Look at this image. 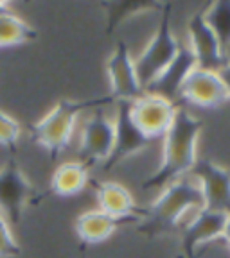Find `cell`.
I'll use <instances>...</instances> for the list:
<instances>
[{
  "label": "cell",
  "mask_w": 230,
  "mask_h": 258,
  "mask_svg": "<svg viewBox=\"0 0 230 258\" xmlns=\"http://www.w3.org/2000/svg\"><path fill=\"white\" fill-rule=\"evenodd\" d=\"M36 38V29L22 20L20 16H16L15 13L8 11L0 16V48L31 43Z\"/></svg>",
  "instance_id": "ac0fdd59"
},
{
  "label": "cell",
  "mask_w": 230,
  "mask_h": 258,
  "mask_svg": "<svg viewBox=\"0 0 230 258\" xmlns=\"http://www.w3.org/2000/svg\"><path fill=\"white\" fill-rule=\"evenodd\" d=\"M34 186L31 185L15 158L0 169V212L8 221L18 224L29 203H32Z\"/></svg>",
  "instance_id": "8992f818"
},
{
  "label": "cell",
  "mask_w": 230,
  "mask_h": 258,
  "mask_svg": "<svg viewBox=\"0 0 230 258\" xmlns=\"http://www.w3.org/2000/svg\"><path fill=\"white\" fill-rule=\"evenodd\" d=\"M9 11V2H0V16Z\"/></svg>",
  "instance_id": "d4e9b609"
},
{
  "label": "cell",
  "mask_w": 230,
  "mask_h": 258,
  "mask_svg": "<svg viewBox=\"0 0 230 258\" xmlns=\"http://www.w3.org/2000/svg\"><path fill=\"white\" fill-rule=\"evenodd\" d=\"M182 48V43L176 38L171 25V6H164L162 18L155 29L153 36L150 38L146 48L141 52V56L135 59V69L141 81L142 88H146L160 76L164 70L173 63V59L178 56Z\"/></svg>",
  "instance_id": "277c9868"
},
{
  "label": "cell",
  "mask_w": 230,
  "mask_h": 258,
  "mask_svg": "<svg viewBox=\"0 0 230 258\" xmlns=\"http://www.w3.org/2000/svg\"><path fill=\"white\" fill-rule=\"evenodd\" d=\"M106 74L110 81V95L119 101H135L144 93L141 81L135 69V59L131 57L129 47L126 41H119L106 61Z\"/></svg>",
  "instance_id": "30bf717a"
},
{
  "label": "cell",
  "mask_w": 230,
  "mask_h": 258,
  "mask_svg": "<svg viewBox=\"0 0 230 258\" xmlns=\"http://www.w3.org/2000/svg\"><path fill=\"white\" fill-rule=\"evenodd\" d=\"M205 13L207 22L210 24V27L214 29V32L218 34L219 41H221L225 52H230V2H212L207 9H203Z\"/></svg>",
  "instance_id": "ffe728a7"
},
{
  "label": "cell",
  "mask_w": 230,
  "mask_h": 258,
  "mask_svg": "<svg viewBox=\"0 0 230 258\" xmlns=\"http://www.w3.org/2000/svg\"><path fill=\"white\" fill-rule=\"evenodd\" d=\"M196 67H198V64H196V59H194L193 52H191L189 47L183 43L182 48H180V52H178V56L173 59V63L146 88V92L158 93V95L167 97V99L176 102L180 88H182V85L186 83L187 76H189Z\"/></svg>",
  "instance_id": "9a60e30c"
},
{
  "label": "cell",
  "mask_w": 230,
  "mask_h": 258,
  "mask_svg": "<svg viewBox=\"0 0 230 258\" xmlns=\"http://www.w3.org/2000/svg\"><path fill=\"white\" fill-rule=\"evenodd\" d=\"M135 221H139V219L113 217V215L97 208L85 212L76 219V231L83 244H101V242L108 240L121 226Z\"/></svg>",
  "instance_id": "2e32d148"
},
{
  "label": "cell",
  "mask_w": 230,
  "mask_h": 258,
  "mask_svg": "<svg viewBox=\"0 0 230 258\" xmlns=\"http://www.w3.org/2000/svg\"><path fill=\"white\" fill-rule=\"evenodd\" d=\"M193 176L200 183L205 208L230 214V170L210 160H198Z\"/></svg>",
  "instance_id": "7c38bea8"
},
{
  "label": "cell",
  "mask_w": 230,
  "mask_h": 258,
  "mask_svg": "<svg viewBox=\"0 0 230 258\" xmlns=\"http://www.w3.org/2000/svg\"><path fill=\"white\" fill-rule=\"evenodd\" d=\"M20 131L22 129L18 120H15L11 115L0 109V145L13 153L16 149L18 138H20Z\"/></svg>",
  "instance_id": "44dd1931"
},
{
  "label": "cell",
  "mask_w": 230,
  "mask_h": 258,
  "mask_svg": "<svg viewBox=\"0 0 230 258\" xmlns=\"http://www.w3.org/2000/svg\"><path fill=\"white\" fill-rule=\"evenodd\" d=\"M218 72H219V76H221V81L226 90V97H228V101H230V59H226L225 63L219 67Z\"/></svg>",
  "instance_id": "603a6c76"
},
{
  "label": "cell",
  "mask_w": 230,
  "mask_h": 258,
  "mask_svg": "<svg viewBox=\"0 0 230 258\" xmlns=\"http://www.w3.org/2000/svg\"><path fill=\"white\" fill-rule=\"evenodd\" d=\"M90 183V167L83 161H65L54 169L51 177V192L60 198H72Z\"/></svg>",
  "instance_id": "e0dca14e"
},
{
  "label": "cell",
  "mask_w": 230,
  "mask_h": 258,
  "mask_svg": "<svg viewBox=\"0 0 230 258\" xmlns=\"http://www.w3.org/2000/svg\"><path fill=\"white\" fill-rule=\"evenodd\" d=\"M131 102L128 101H119L115 102V142H113V149L106 163L103 165L105 170H112L117 165H121L122 161L129 160L135 154L142 153L151 145V138L142 131L135 122L133 115H131Z\"/></svg>",
  "instance_id": "5b68a950"
},
{
  "label": "cell",
  "mask_w": 230,
  "mask_h": 258,
  "mask_svg": "<svg viewBox=\"0 0 230 258\" xmlns=\"http://www.w3.org/2000/svg\"><path fill=\"white\" fill-rule=\"evenodd\" d=\"M202 120L187 109L178 108L171 127L162 138V161L158 169L142 181V188H164L180 177L193 174L198 163V142Z\"/></svg>",
  "instance_id": "6da1fadb"
},
{
  "label": "cell",
  "mask_w": 230,
  "mask_h": 258,
  "mask_svg": "<svg viewBox=\"0 0 230 258\" xmlns=\"http://www.w3.org/2000/svg\"><path fill=\"white\" fill-rule=\"evenodd\" d=\"M223 240H225V242H226V246L230 247V214L226 215L225 230H223Z\"/></svg>",
  "instance_id": "cb8c5ba5"
},
{
  "label": "cell",
  "mask_w": 230,
  "mask_h": 258,
  "mask_svg": "<svg viewBox=\"0 0 230 258\" xmlns=\"http://www.w3.org/2000/svg\"><path fill=\"white\" fill-rule=\"evenodd\" d=\"M129 108L139 127L151 140H157V138H164V135L167 133L180 106H176V102L167 97L144 92L139 99L131 101Z\"/></svg>",
  "instance_id": "52a82bcc"
},
{
  "label": "cell",
  "mask_w": 230,
  "mask_h": 258,
  "mask_svg": "<svg viewBox=\"0 0 230 258\" xmlns=\"http://www.w3.org/2000/svg\"><path fill=\"white\" fill-rule=\"evenodd\" d=\"M106 11V18H108V32H112L115 27L122 24L124 20L131 18V16L139 15V13L150 11V9H160V6L153 4V2H106L103 4Z\"/></svg>",
  "instance_id": "d6986e66"
},
{
  "label": "cell",
  "mask_w": 230,
  "mask_h": 258,
  "mask_svg": "<svg viewBox=\"0 0 230 258\" xmlns=\"http://www.w3.org/2000/svg\"><path fill=\"white\" fill-rule=\"evenodd\" d=\"M22 253V247L11 231L9 221L0 212V258H16Z\"/></svg>",
  "instance_id": "7402d4cb"
},
{
  "label": "cell",
  "mask_w": 230,
  "mask_h": 258,
  "mask_svg": "<svg viewBox=\"0 0 230 258\" xmlns=\"http://www.w3.org/2000/svg\"><path fill=\"white\" fill-rule=\"evenodd\" d=\"M203 206L205 203H203V194L198 179L193 174L183 176L164 186L150 208H146V217L150 219L146 224V230L174 228L183 221H189Z\"/></svg>",
  "instance_id": "3957f363"
},
{
  "label": "cell",
  "mask_w": 230,
  "mask_h": 258,
  "mask_svg": "<svg viewBox=\"0 0 230 258\" xmlns=\"http://www.w3.org/2000/svg\"><path fill=\"white\" fill-rule=\"evenodd\" d=\"M96 198L99 210L113 217L144 219L146 208H141L128 188L117 181H96Z\"/></svg>",
  "instance_id": "5bb4252c"
},
{
  "label": "cell",
  "mask_w": 230,
  "mask_h": 258,
  "mask_svg": "<svg viewBox=\"0 0 230 258\" xmlns=\"http://www.w3.org/2000/svg\"><path fill=\"white\" fill-rule=\"evenodd\" d=\"M187 47L193 52L196 64L202 69L219 70L223 63L228 59V54L225 52L221 41L214 29L207 22L205 13L198 11L191 16L187 22Z\"/></svg>",
  "instance_id": "ba28073f"
},
{
  "label": "cell",
  "mask_w": 230,
  "mask_h": 258,
  "mask_svg": "<svg viewBox=\"0 0 230 258\" xmlns=\"http://www.w3.org/2000/svg\"><path fill=\"white\" fill-rule=\"evenodd\" d=\"M178 99L205 109L218 108V106L228 102L226 90L219 72L218 70L202 69V67H196L187 76L186 83L182 85L180 93H178Z\"/></svg>",
  "instance_id": "8fae6325"
},
{
  "label": "cell",
  "mask_w": 230,
  "mask_h": 258,
  "mask_svg": "<svg viewBox=\"0 0 230 258\" xmlns=\"http://www.w3.org/2000/svg\"><path fill=\"white\" fill-rule=\"evenodd\" d=\"M115 142V122L105 111L94 113L85 122L79 140V161L88 167L103 163L110 158Z\"/></svg>",
  "instance_id": "9c48e42d"
},
{
  "label": "cell",
  "mask_w": 230,
  "mask_h": 258,
  "mask_svg": "<svg viewBox=\"0 0 230 258\" xmlns=\"http://www.w3.org/2000/svg\"><path fill=\"white\" fill-rule=\"evenodd\" d=\"M115 102L112 95L96 97L86 101H72V99H61L53 106V109L41 117L36 124L31 127V138L36 142L41 149H45L51 156V160H56L72 140L76 120L81 113L92 108Z\"/></svg>",
  "instance_id": "7a4b0ae2"
},
{
  "label": "cell",
  "mask_w": 230,
  "mask_h": 258,
  "mask_svg": "<svg viewBox=\"0 0 230 258\" xmlns=\"http://www.w3.org/2000/svg\"><path fill=\"white\" fill-rule=\"evenodd\" d=\"M226 215L228 214H225V212L210 210L205 206L198 210L183 224V249L191 254L194 249L207 246L218 238H223Z\"/></svg>",
  "instance_id": "4fadbf2b"
}]
</instances>
